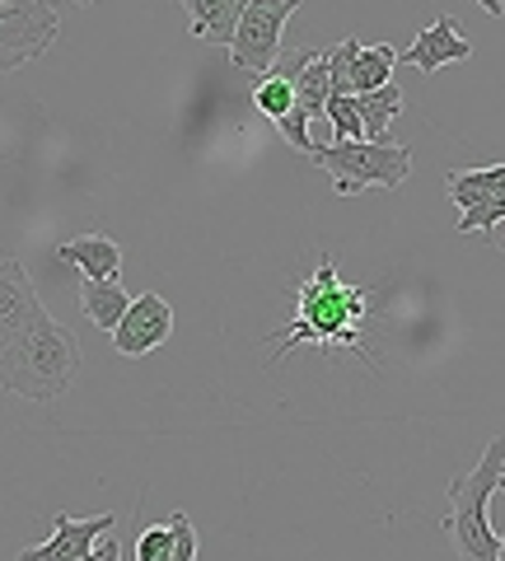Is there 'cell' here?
<instances>
[{
    "label": "cell",
    "instance_id": "52a82bcc",
    "mask_svg": "<svg viewBox=\"0 0 505 561\" xmlns=\"http://www.w3.org/2000/svg\"><path fill=\"white\" fill-rule=\"evenodd\" d=\"M169 337H173V309L154 290L136 295L127 313H122V323L113 328V346H117V356H127V360L150 356V351L164 346Z\"/></svg>",
    "mask_w": 505,
    "mask_h": 561
},
{
    "label": "cell",
    "instance_id": "7a4b0ae2",
    "mask_svg": "<svg viewBox=\"0 0 505 561\" xmlns=\"http://www.w3.org/2000/svg\"><path fill=\"white\" fill-rule=\"evenodd\" d=\"M76 370H80V342H76V332L61 328L51 313H43L20 342L0 351V389L24 398V402L61 398L71 389Z\"/></svg>",
    "mask_w": 505,
    "mask_h": 561
},
{
    "label": "cell",
    "instance_id": "e0dca14e",
    "mask_svg": "<svg viewBox=\"0 0 505 561\" xmlns=\"http://www.w3.org/2000/svg\"><path fill=\"white\" fill-rule=\"evenodd\" d=\"M253 108L263 113V117H272V122H282L290 108H295V90H290V70L276 61L267 76H257V84H253Z\"/></svg>",
    "mask_w": 505,
    "mask_h": 561
},
{
    "label": "cell",
    "instance_id": "ba28073f",
    "mask_svg": "<svg viewBox=\"0 0 505 561\" xmlns=\"http://www.w3.org/2000/svg\"><path fill=\"white\" fill-rule=\"evenodd\" d=\"M43 313H47V305L38 300V290H33L24 262L5 257L0 262V351L20 342L24 332L43 319Z\"/></svg>",
    "mask_w": 505,
    "mask_h": 561
},
{
    "label": "cell",
    "instance_id": "9c48e42d",
    "mask_svg": "<svg viewBox=\"0 0 505 561\" xmlns=\"http://www.w3.org/2000/svg\"><path fill=\"white\" fill-rule=\"evenodd\" d=\"M117 529V515H94V519H71V515H57L51 524V538L38 542V548H24L20 561H76V557H90L94 542L103 534Z\"/></svg>",
    "mask_w": 505,
    "mask_h": 561
},
{
    "label": "cell",
    "instance_id": "603a6c76",
    "mask_svg": "<svg viewBox=\"0 0 505 561\" xmlns=\"http://www.w3.org/2000/svg\"><path fill=\"white\" fill-rule=\"evenodd\" d=\"M94 552H99V561H122V542H117L113 534H103Z\"/></svg>",
    "mask_w": 505,
    "mask_h": 561
},
{
    "label": "cell",
    "instance_id": "3957f363",
    "mask_svg": "<svg viewBox=\"0 0 505 561\" xmlns=\"http://www.w3.org/2000/svg\"><path fill=\"white\" fill-rule=\"evenodd\" d=\"M501 463H505V431L486 445L482 463L459 472L449 482V515H445V534L455 542L459 561H496V529L486 519V501L496 491V478H501Z\"/></svg>",
    "mask_w": 505,
    "mask_h": 561
},
{
    "label": "cell",
    "instance_id": "30bf717a",
    "mask_svg": "<svg viewBox=\"0 0 505 561\" xmlns=\"http://www.w3.org/2000/svg\"><path fill=\"white\" fill-rule=\"evenodd\" d=\"M468 57H473V43H468L463 33H459L455 14H435V24L416 33V43H412L398 61L416 66L422 76H435L440 66H449V61H468Z\"/></svg>",
    "mask_w": 505,
    "mask_h": 561
},
{
    "label": "cell",
    "instance_id": "6da1fadb",
    "mask_svg": "<svg viewBox=\"0 0 505 561\" xmlns=\"http://www.w3.org/2000/svg\"><path fill=\"white\" fill-rule=\"evenodd\" d=\"M360 328H365V290L337 276L333 257H319L313 276L300 280L290 328L276 342H267V351L272 360H286L295 346H328V351H356V356H365Z\"/></svg>",
    "mask_w": 505,
    "mask_h": 561
},
{
    "label": "cell",
    "instance_id": "484cf974",
    "mask_svg": "<svg viewBox=\"0 0 505 561\" xmlns=\"http://www.w3.org/2000/svg\"><path fill=\"white\" fill-rule=\"evenodd\" d=\"M496 486H501V491H505V463H501V478H496Z\"/></svg>",
    "mask_w": 505,
    "mask_h": 561
},
{
    "label": "cell",
    "instance_id": "44dd1931",
    "mask_svg": "<svg viewBox=\"0 0 505 561\" xmlns=\"http://www.w3.org/2000/svg\"><path fill=\"white\" fill-rule=\"evenodd\" d=\"M169 529H173V552H169V561H197V529H193V519H187L183 511H173V515H169Z\"/></svg>",
    "mask_w": 505,
    "mask_h": 561
},
{
    "label": "cell",
    "instance_id": "5b68a950",
    "mask_svg": "<svg viewBox=\"0 0 505 561\" xmlns=\"http://www.w3.org/2000/svg\"><path fill=\"white\" fill-rule=\"evenodd\" d=\"M61 38V10L51 0H0V76L28 66Z\"/></svg>",
    "mask_w": 505,
    "mask_h": 561
},
{
    "label": "cell",
    "instance_id": "ffe728a7",
    "mask_svg": "<svg viewBox=\"0 0 505 561\" xmlns=\"http://www.w3.org/2000/svg\"><path fill=\"white\" fill-rule=\"evenodd\" d=\"M169 552H173V529H169V519L154 524V529H146L141 538H136V561H169Z\"/></svg>",
    "mask_w": 505,
    "mask_h": 561
},
{
    "label": "cell",
    "instance_id": "5bb4252c",
    "mask_svg": "<svg viewBox=\"0 0 505 561\" xmlns=\"http://www.w3.org/2000/svg\"><path fill=\"white\" fill-rule=\"evenodd\" d=\"M356 99V113H360V127L365 140H389L393 117L403 113V90L398 84H385V90H370V94H352Z\"/></svg>",
    "mask_w": 505,
    "mask_h": 561
},
{
    "label": "cell",
    "instance_id": "8992f818",
    "mask_svg": "<svg viewBox=\"0 0 505 561\" xmlns=\"http://www.w3.org/2000/svg\"><path fill=\"white\" fill-rule=\"evenodd\" d=\"M300 0H249L243 20L234 24V38H230V61L249 76H267L282 57V38H286V24L295 20Z\"/></svg>",
    "mask_w": 505,
    "mask_h": 561
},
{
    "label": "cell",
    "instance_id": "ac0fdd59",
    "mask_svg": "<svg viewBox=\"0 0 505 561\" xmlns=\"http://www.w3.org/2000/svg\"><path fill=\"white\" fill-rule=\"evenodd\" d=\"M323 117H328V127H333L337 140H365V127H360V113H356L352 94H328Z\"/></svg>",
    "mask_w": 505,
    "mask_h": 561
},
{
    "label": "cell",
    "instance_id": "d4e9b609",
    "mask_svg": "<svg viewBox=\"0 0 505 561\" xmlns=\"http://www.w3.org/2000/svg\"><path fill=\"white\" fill-rule=\"evenodd\" d=\"M496 561H505V534H501V542H496Z\"/></svg>",
    "mask_w": 505,
    "mask_h": 561
},
{
    "label": "cell",
    "instance_id": "7402d4cb",
    "mask_svg": "<svg viewBox=\"0 0 505 561\" xmlns=\"http://www.w3.org/2000/svg\"><path fill=\"white\" fill-rule=\"evenodd\" d=\"M276 127H282V136L290 140V146L295 150H300V154H309L313 150V136H309V117L300 113V108H290L282 122H276Z\"/></svg>",
    "mask_w": 505,
    "mask_h": 561
},
{
    "label": "cell",
    "instance_id": "277c9868",
    "mask_svg": "<svg viewBox=\"0 0 505 561\" xmlns=\"http://www.w3.org/2000/svg\"><path fill=\"white\" fill-rule=\"evenodd\" d=\"M309 160L328 169V179L342 197H356L365 187H398L412 173V150L393 146V140H313Z\"/></svg>",
    "mask_w": 505,
    "mask_h": 561
},
{
    "label": "cell",
    "instance_id": "9a60e30c",
    "mask_svg": "<svg viewBox=\"0 0 505 561\" xmlns=\"http://www.w3.org/2000/svg\"><path fill=\"white\" fill-rule=\"evenodd\" d=\"M393 66H398L393 47H356V57H352V94H370V90L393 84Z\"/></svg>",
    "mask_w": 505,
    "mask_h": 561
},
{
    "label": "cell",
    "instance_id": "4316f807",
    "mask_svg": "<svg viewBox=\"0 0 505 561\" xmlns=\"http://www.w3.org/2000/svg\"><path fill=\"white\" fill-rule=\"evenodd\" d=\"M501 249H505V243H501Z\"/></svg>",
    "mask_w": 505,
    "mask_h": 561
},
{
    "label": "cell",
    "instance_id": "d6986e66",
    "mask_svg": "<svg viewBox=\"0 0 505 561\" xmlns=\"http://www.w3.org/2000/svg\"><path fill=\"white\" fill-rule=\"evenodd\" d=\"M356 38H346L337 47H328V84H333V94H352V57H356Z\"/></svg>",
    "mask_w": 505,
    "mask_h": 561
},
{
    "label": "cell",
    "instance_id": "4fadbf2b",
    "mask_svg": "<svg viewBox=\"0 0 505 561\" xmlns=\"http://www.w3.org/2000/svg\"><path fill=\"white\" fill-rule=\"evenodd\" d=\"M131 305V295L117 286V280H90L84 276V286H80V309H84V319H90L94 328L103 332H113L122 323V313H127Z\"/></svg>",
    "mask_w": 505,
    "mask_h": 561
},
{
    "label": "cell",
    "instance_id": "cb8c5ba5",
    "mask_svg": "<svg viewBox=\"0 0 505 561\" xmlns=\"http://www.w3.org/2000/svg\"><path fill=\"white\" fill-rule=\"evenodd\" d=\"M478 5H482L486 14H492V20H501V0H478Z\"/></svg>",
    "mask_w": 505,
    "mask_h": 561
},
{
    "label": "cell",
    "instance_id": "2e32d148",
    "mask_svg": "<svg viewBox=\"0 0 505 561\" xmlns=\"http://www.w3.org/2000/svg\"><path fill=\"white\" fill-rule=\"evenodd\" d=\"M445 192L459 202V210H468L473 202L505 192V164H496V169H459V173H449V179H445Z\"/></svg>",
    "mask_w": 505,
    "mask_h": 561
},
{
    "label": "cell",
    "instance_id": "7c38bea8",
    "mask_svg": "<svg viewBox=\"0 0 505 561\" xmlns=\"http://www.w3.org/2000/svg\"><path fill=\"white\" fill-rule=\"evenodd\" d=\"M183 10H187V33H193V38L230 47L234 24L243 20L249 0H183Z\"/></svg>",
    "mask_w": 505,
    "mask_h": 561
},
{
    "label": "cell",
    "instance_id": "8fae6325",
    "mask_svg": "<svg viewBox=\"0 0 505 561\" xmlns=\"http://www.w3.org/2000/svg\"><path fill=\"white\" fill-rule=\"evenodd\" d=\"M57 257L66 267H80L90 280H117L122 272V243L108 234H76L71 243H61Z\"/></svg>",
    "mask_w": 505,
    "mask_h": 561
}]
</instances>
